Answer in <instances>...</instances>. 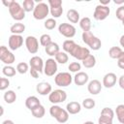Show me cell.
I'll return each instance as SVG.
<instances>
[{
  "mask_svg": "<svg viewBox=\"0 0 124 124\" xmlns=\"http://www.w3.org/2000/svg\"><path fill=\"white\" fill-rule=\"evenodd\" d=\"M58 31L62 36H64L66 38H73L76 35V32H77L76 27L73 24L66 23V22H63V23L59 24Z\"/></svg>",
  "mask_w": 124,
  "mask_h": 124,
  "instance_id": "cell-11",
  "label": "cell"
},
{
  "mask_svg": "<svg viewBox=\"0 0 124 124\" xmlns=\"http://www.w3.org/2000/svg\"><path fill=\"white\" fill-rule=\"evenodd\" d=\"M68 69H69L70 72L77 74V73L80 72V70H81V65H80L79 62H72V63L69 64Z\"/></svg>",
  "mask_w": 124,
  "mask_h": 124,
  "instance_id": "cell-39",
  "label": "cell"
},
{
  "mask_svg": "<svg viewBox=\"0 0 124 124\" xmlns=\"http://www.w3.org/2000/svg\"><path fill=\"white\" fill-rule=\"evenodd\" d=\"M119 44H120V46L124 48V35H122V36L120 37V39H119Z\"/></svg>",
  "mask_w": 124,
  "mask_h": 124,
  "instance_id": "cell-48",
  "label": "cell"
},
{
  "mask_svg": "<svg viewBox=\"0 0 124 124\" xmlns=\"http://www.w3.org/2000/svg\"><path fill=\"white\" fill-rule=\"evenodd\" d=\"M29 65H30V68L35 69L39 73H44L45 63H44L42 57H40L38 55H35V56L31 57L30 60H29Z\"/></svg>",
  "mask_w": 124,
  "mask_h": 124,
  "instance_id": "cell-15",
  "label": "cell"
},
{
  "mask_svg": "<svg viewBox=\"0 0 124 124\" xmlns=\"http://www.w3.org/2000/svg\"><path fill=\"white\" fill-rule=\"evenodd\" d=\"M122 24H123V26H124V19L122 20Z\"/></svg>",
  "mask_w": 124,
  "mask_h": 124,
  "instance_id": "cell-52",
  "label": "cell"
},
{
  "mask_svg": "<svg viewBox=\"0 0 124 124\" xmlns=\"http://www.w3.org/2000/svg\"><path fill=\"white\" fill-rule=\"evenodd\" d=\"M66 110L69 112V114H77L81 110V105L77 101L70 102L66 106Z\"/></svg>",
  "mask_w": 124,
  "mask_h": 124,
  "instance_id": "cell-20",
  "label": "cell"
},
{
  "mask_svg": "<svg viewBox=\"0 0 124 124\" xmlns=\"http://www.w3.org/2000/svg\"><path fill=\"white\" fill-rule=\"evenodd\" d=\"M48 6L50 15L53 16V18H58L62 16L63 8L61 0H48Z\"/></svg>",
  "mask_w": 124,
  "mask_h": 124,
  "instance_id": "cell-7",
  "label": "cell"
},
{
  "mask_svg": "<svg viewBox=\"0 0 124 124\" xmlns=\"http://www.w3.org/2000/svg\"><path fill=\"white\" fill-rule=\"evenodd\" d=\"M76 43L73 41V40H66L64 41L63 45H62V48L65 52L67 53H71V51L74 49V47L76 46Z\"/></svg>",
  "mask_w": 124,
  "mask_h": 124,
  "instance_id": "cell-32",
  "label": "cell"
},
{
  "mask_svg": "<svg viewBox=\"0 0 124 124\" xmlns=\"http://www.w3.org/2000/svg\"><path fill=\"white\" fill-rule=\"evenodd\" d=\"M51 43H52V41H51L50 35H48V34H43L40 37V44H41V46H43L46 47V46H48Z\"/></svg>",
  "mask_w": 124,
  "mask_h": 124,
  "instance_id": "cell-37",
  "label": "cell"
},
{
  "mask_svg": "<svg viewBox=\"0 0 124 124\" xmlns=\"http://www.w3.org/2000/svg\"><path fill=\"white\" fill-rule=\"evenodd\" d=\"M58 68H57V62L53 58H48L45 62L44 67V74L47 77H52L56 74Z\"/></svg>",
  "mask_w": 124,
  "mask_h": 124,
  "instance_id": "cell-12",
  "label": "cell"
},
{
  "mask_svg": "<svg viewBox=\"0 0 124 124\" xmlns=\"http://www.w3.org/2000/svg\"><path fill=\"white\" fill-rule=\"evenodd\" d=\"M114 111L112 108H104L102 110H101V114L100 115H104V116H107V117H109V118H112L114 117Z\"/></svg>",
  "mask_w": 124,
  "mask_h": 124,
  "instance_id": "cell-40",
  "label": "cell"
},
{
  "mask_svg": "<svg viewBox=\"0 0 124 124\" xmlns=\"http://www.w3.org/2000/svg\"><path fill=\"white\" fill-rule=\"evenodd\" d=\"M31 113L34 117L36 118H42L45 116V113H46V108L43 105H40L38 107H36L34 109L31 110Z\"/></svg>",
  "mask_w": 124,
  "mask_h": 124,
  "instance_id": "cell-29",
  "label": "cell"
},
{
  "mask_svg": "<svg viewBox=\"0 0 124 124\" xmlns=\"http://www.w3.org/2000/svg\"><path fill=\"white\" fill-rule=\"evenodd\" d=\"M0 60L5 64V65H11L16 61L15 54L7 48L5 46H0Z\"/></svg>",
  "mask_w": 124,
  "mask_h": 124,
  "instance_id": "cell-9",
  "label": "cell"
},
{
  "mask_svg": "<svg viewBox=\"0 0 124 124\" xmlns=\"http://www.w3.org/2000/svg\"><path fill=\"white\" fill-rule=\"evenodd\" d=\"M82 62V65L87 68V69H91L93 68L95 65H96V57L93 55V54H90L89 56H87L84 60L81 61Z\"/></svg>",
  "mask_w": 124,
  "mask_h": 124,
  "instance_id": "cell-28",
  "label": "cell"
},
{
  "mask_svg": "<svg viewBox=\"0 0 124 124\" xmlns=\"http://www.w3.org/2000/svg\"><path fill=\"white\" fill-rule=\"evenodd\" d=\"M67 18L72 23H78L79 22V13L75 9H70L67 12Z\"/></svg>",
  "mask_w": 124,
  "mask_h": 124,
  "instance_id": "cell-23",
  "label": "cell"
},
{
  "mask_svg": "<svg viewBox=\"0 0 124 124\" xmlns=\"http://www.w3.org/2000/svg\"><path fill=\"white\" fill-rule=\"evenodd\" d=\"M66 99H67V93L62 89L52 90L51 93L48 95V101L53 105H58L60 103H63L66 101Z\"/></svg>",
  "mask_w": 124,
  "mask_h": 124,
  "instance_id": "cell-6",
  "label": "cell"
},
{
  "mask_svg": "<svg viewBox=\"0 0 124 124\" xmlns=\"http://www.w3.org/2000/svg\"><path fill=\"white\" fill-rule=\"evenodd\" d=\"M23 45V37L21 35L12 34L8 40V46L11 50H16Z\"/></svg>",
  "mask_w": 124,
  "mask_h": 124,
  "instance_id": "cell-13",
  "label": "cell"
},
{
  "mask_svg": "<svg viewBox=\"0 0 124 124\" xmlns=\"http://www.w3.org/2000/svg\"><path fill=\"white\" fill-rule=\"evenodd\" d=\"M25 46L31 54H35L39 50V42L38 39L34 36H27L25 38Z\"/></svg>",
  "mask_w": 124,
  "mask_h": 124,
  "instance_id": "cell-14",
  "label": "cell"
},
{
  "mask_svg": "<svg viewBox=\"0 0 124 124\" xmlns=\"http://www.w3.org/2000/svg\"><path fill=\"white\" fill-rule=\"evenodd\" d=\"M91 19L88 17V16H84L82 17L80 20H79V27L82 29L83 32H87V31H90L91 29Z\"/></svg>",
  "mask_w": 124,
  "mask_h": 124,
  "instance_id": "cell-25",
  "label": "cell"
},
{
  "mask_svg": "<svg viewBox=\"0 0 124 124\" xmlns=\"http://www.w3.org/2000/svg\"><path fill=\"white\" fill-rule=\"evenodd\" d=\"M110 3V0H100V4L103 6H108Z\"/></svg>",
  "mask_w": 124,
  "mask_h": 124,
  "instance_id": "cell-47",
  "label": "cell"
},
{
  "mask_svg": "<svg viewBox=\"0 0 124 124\" xmlns=\"http://www.w3.org/2000/svg\"><path fill=\"white\" fill-rule=\"evenodd\" d=\"M54 59H55L56 62L59 63V64H66V63L68 62V60H69V56H68L67 52L60 50V51L54 56Z\"/></svg>",
  "mask_w": 124,
  "mask_h": 124,
  "instance_id": "cell-31",
  "label": "cell"
},
{
  "mask_svg": "<svg viewBox=\"0 0 124 124\" xmlns=\"http://www.w3.org/2000/svg\"><path fill=\"white\" fill-rule=\"evenodd\" d=\"M73 81H74V78L71 76L69 72H61L54 77V82L59 87H67L71 85Z\"/></svg>",
  "mask_w": 124,
  "mask_h": 124,
  "instance_id": "cell-5",
  "label": "cell"
},
{
  "mask_svg": "<svg viewBox=\"0 0 124 124\" xmlns=\"http://www.w3.org/2000/svg\"><path fill=\"white\" fill-rule=\"evenodd\" d=\"M83 124H95L93 121H85Z\"/></svg>",
  "mask_w": 124,
  "mask_h": 124,
  "instance_id": "cell-51",
  "label": "cell"
},
{
  "mask_svg": "<svg viewBox=\"0 0 124 124\" xmlns=\"http://www.w3.org/2000/svg\"><path fill=\"white\" fill-rule=\"evenodd\" d=\"M117 66L120 69L124 70V51L122 52V54L120 55V57L117 59Z\"/></svg>",
  "mask_w": 124,
  "mask_h": 124,
  "instance_id": "cell-44",
  "label": "cell"
},
{
  "mask_svg": "<svg viewBox=\"0 0 124 124\" xmlns=\"http://www.w3.org/2000/svg\"><path fill=\"white\" fill-rule=\"evenodd\" d=\"M116 83V75L114 73H108L103 78V86L106 88H111Z\"/></svg>",
  "mask_w": 124,
  "mask_h": 124,
  "instance_id": "cell-18",
  "label": "cell"
},
{
  "mask_svg": "<svg viewBox=\"0 0 124 124\" xmlns=\"http://www.w3.org/2000/svg\"><path fill=\"white\" fill-rule=\"evenodd\" d=\"M35 2L33 0H24L22 3V7L24 9L25 12L29 13V12H33L35 9Z\"/></svg>",
  "mask_w": 124,
  "mask_h": 124,
  "instance_id": "cell-34",
  "label": "cell"
},
{
  "mask_svg": "<svg viewBox=\"0 0 124 124\" xmlns=\"http://www.w3.org/2000/svg\"><path fill=\"white\" fill-rule=\"evenodd\" d=\"M3 97H4V101L7 104H13L16 100V92L14 90H7L4 93Z\"/></svg>",
  "mask_w": 124,
  "mask_h": 124,
  "instance_id": "cell-26",
  "label": "cell"
},
{
  "mask_svg": "<svg viewBox=\"0 0 124 124\" xmlns=\"http://www.w3.org/2000/svg\"><path fill=\"white\" fill-rule=\"evenodd\" d=\"M49 114L59 123H65L69 120V112L58 105H52L49 108Z\"/></svg>",
  "mask_w": 124,
  "mask_h": 124,
  "instance_id": "cell-2",
  "label": "cell"
},
{
  "mask_svg": "<svg viewBox=\"0 0 124 124\" xmlns=\"http://www.w3.org/2000/svg\"><path fill=\"white\" fill-rule=\"evenodd\" d=\"M113 2L115 4H118V5H121V6H122V4H124V0H114Z\"/></svg>",
  "mask_w": 124,
  "mask_h": 124,
  "instance_id": "cell-50",
  "label": "cell"
},
{
  "mask_svg": "<svg viewBox=\"0 0 124 124\" xmlns=\"http://www.w3.org/2000/svg\"><path fill=\"white\" fill-rule=\"evenodd\" d=\"M9 9V13L11 15V16L17 21L22 20L25 17V11L22 7V5H20L18 2L16 1H13V3L11 4V6L8 8Z\"/></svg>",
  "mask_w": 124,
  "mask_h": 124,
  "instance_id": "cell-3",
  "label": "cell"
},
{
  "mask_svg": "<svg viewBox=\"0 0 124 124\" xmlns=\"http://www.w3.org/2000/svg\"><path fill=\"white\" fill-rule=\"evenodd\" d=\"M115 16H116V17H117L119 20H121V21L124 19V5L119 6V7L117 8V10H116V12H115Z\"/></svg>",
  "mask_w": 124,
  "mask_h": 124,
  "instance_id": "cell-43",
  "label": "cell"
},
{
  "mask_svg": "<svg viewBox=\"0 0 124 124\" xmlns=\"http://www.w3.org/2000/svg\"><path fill=\"white\" fill-rule=\"evenodd\" d=\"M2 124H15L13 120H10V119H7V120H4L2 122Z\"/></svg>",
  "mask_w": 124,
  "mask_h": 124,
  "instance_id": "cell-49",
  "label": "cell"
},
{
  "mask_svg": "<svg viewBox=\"0 0 124 124\" xmlns=\"http://www.w3.org/2000/svg\"><path fill=\"white\" fill-rule=\"evenodd\" d=\"M45 50H46V53L49 56H55L59 51H60V48H59V46L57 43H54L52 42L51 44H49L48 46H46L45 47Z\"/></svg>",
  "mask_w": 124,
  "mask_h": 124,
  "instance_id": "cell-22",
  "label": "cell"
},
{
  "mask_svg": "<svg viewBox=\"0 0 124 124\" xmlns=\"http://www.w3.org/2000/svg\"><path fill=\"white\" fill-rule=\"evenodd\" d=\"M118 84H119L120 88L124 90V75H122V76L119 77V78H118Z\"/></svg>",
  "mask_w": 124,
  "mask_h": 124,
  "instance_id": "cell-46",
  "label": "cell"
},
{
  "mask_svg": "<svg viewBox=\"0 0 124 124\" xmlns=\"http://www.w3.org/2000/svg\"><path fill=\"white\" fill-rule=\"evenodd\" d=\"M29 72H30V75H31L32 78H39V74H40V73H39L38 71H36L35 69L30 68Z\"/></svg>",
  "mask_w": 124,
  "mask_h": 124,
  "instance_id": "cell-45",
  "label": "cell"
},
{
  "mask_svg": "<svg viewBox=\"0 0 124 124\" xmlns=\"http://www.w3.org/2000/svg\"><path fill=\"white\" fill-rule=\"evenodd\" d=\"M112 118L100 115V117L98 118V124H112Z\"/></svg>",
  "mask_w": 124,
  "mask_h": 124,
  "instance_id": "cell-42",
  "label": "cell"
},
{
  "mask_svg": "<svg viewBox=\"0 0 124 124\" xmlns=\"http://www.w3.org/2000/svg\"><path fill=\"white\" fill-rule=\"evenodd\" d=\"M56 20L53 18V17H51V18H47L46 21H45V23H44V26H45V28L46 29H47V30H52V29H54L55 27H56Z\"/></svg>",
  "mask_w": 124,
  "mask_h": 124,
  "instance_id": "cell-38",
  "label": "cell"
},
{
  "mask_svg": "<svg viewBox=\"0 0 124 124\" xmlns=\"http://www.w3.org/2000/svg\"><path fill=\"white\" fill-rule=\"evenodd\" d=\"M10 31L12 32V34L15 35H20L25 31V25L21 22H16L15 24H13L10 28Z\"/></svg>",
  "mask_w": 124,
  "mask_h": 124,
  "instance_id": "cell-24",
  "label": "cell"
},
{
  "mask_svg": "<svg viewBox=\"0 0 124 124\" xmlns=\"http://www.w3.org/2000/svg\"><path fill=\"white\" fill-rule=\"evenodd\" d=\"M10 86V80L7 78H0V90L4 91Z\"/></svg>",
  "mask_w": 124,
  "mask_h": 124,
  "instance_id": "cell-41",
  "label": "cell"
},
{
  "mask_svg": "<svg viewBox=\"0 0 124 124\" xmlns=\"http://www.w3.org/2000/svg\"><path fill=\"white\" fill-rule=\"evenodd\" d=\"M40 105H41V102H40V100L36 96H29L25 100V106L30 110L34 109L36 107H38Z\"/></svg>",
  "mask_w": 124,
  "mask_h": 124,
  "instance_id": "cell-21",
  "label": "cell"
},
{
  "mask_svg": "<svg viewBox=\"0 0 124 124\" xmlns=\"http://www.w3.org/2000/svg\"><path fill=\"white\" fill-rule=\"evenodd\" d=\"M88 80H89V77L85 72H78L74 77V82L78 86L86 84L88 82Z\"/></svg>",
  "mask_w": 124,
  "mask_h": 124,
  "instance_id": "cell-19",
  "label": "cell"
},
{
  "mask_svg": "<svg viewBox=\"0 0 124 124\" xmlns=\"http://www.w3.org/2000/svg\"><path fill=\"white\" fill-rule=\"evenodd\" d=\"M122 124H124V121H123V123H122Z\"/></svg>",
  "mask_w": 124,
  "mask_h": 124,
  "instance_id": "cell-53",
  "label": "cell"
},
{
  "mask_svg": "<svg viewBox=\"0 0 124 124\" xmlns=\"http://www.w3.org/2000/svg\"><path fill=\"white\" fill-rule=\"evenodd\" d=\"M29 70H30L29 69V65L27 63H25V62H20V63H18L16 65V71H17V73H19L21 75L26 74Z\"/></svg>",
  "mask_w": 124,
  "mask_h": 124,
  "instance_id": "cell-36",
  "label": "cell"
},
{
  "mask_svg": "<svg viewBox=\"0 0 124 124\" xmlns=\"http://www.w3.org/2000/svg\"><path fill=\"white\" fill-rule=\"evenodd\" d=\"M16 69L14 68L13 66L11 65H5L3 68H2V74L8 78H12L14 76H16Z\"/></svg>",
  "mask_w": 124,
  "mask_h": 124,
  "instance_id": "cell-30",
  "label": "cell"
},
{
  "mask_svg": "<svg viewBox=\"0 0 124 124\" xmlns=\"http://www.w3.org/2000/svg\"><path fill=\"white\" fill-rule=\"evenodd\" d=\"M123 50L121 49V47L119 46H111L108 49V56L112 59H118L120 57V55L122 54Z\"/></svg>",
  "mask_w": 124,
  "mask_h": 124,
  "instance_id": "cell-27",
  "label": "cell"
},
{
  "mask_svg": "<svg viewBox=\"0 0 124 124\" xmlns=\"http://www.w3.org/2000/svg\"><path fill=\"white\" fill-rule=\"evenodd\" d=\"M36 91L42 95V96H46V95H49L52 91V87L50 85V83L46 82V81H42L39 82L36 85Z\"/></svg>",
  "mask_w": 124,
  "mask_h": 124,
  "instance_id": "cell-17",
  "label": "cell"
},
{
  "mask_svg": "<svg viewBox=\"0 0 124 124\" xmlns=\"http://www.w3.org/2000/svg\"><path fill=\"white\" fill-rule=\"evenodd\" d=\"M81 106L86 109H91L96 106V103H95V100L92 99V98H85L82 101Z\"/></svg>",
  "mask_w": 124,
  "mask_h": 124,
  "instance_id": "cell-35",
  "label": "cell"
},
{
  "mask_svg": "<svg viewBox=\"0 0 124 124\" xmlns=\"http://www.w3.org/2000/svg\"><path fill=\"white\" fill-rule=\"evenodd\" d=\"M49 13L50 11H49L48 4L45 2H39L35 6V9L33 11V17L37 20H42V19H45Z\"/></svg>",
  "mask_w": 124,
  "mask_h": 124,
  "instance_id": "cell-4",
  "label": "cell"
},
{
  "mask_svg": "<svg viewBox=\"0 0 124 124\" xmlns=\"http://www.w3.org/2000/svg\"><path fill=\"white\" fill-rule=\"evenodd\" d=\"M70 54H71L73 57H75L76 59L82 61V60H84L87 56L90 55V50H89L87 47H85V46H79V45H76V46L74 47V49L71 51Z\"/></svg>",
  "mask_w": 124,
  "mask_h": 124,
  "instance_id": "cell-10",
  "label": "cell"
},
{
  "mask_svg": "<svg viewBox=\"0 0 124 124\" xmlns=\"http://www.w3.org/2000/svg\"><path fill=\"white\" fill-rule=\"evenodd\" d=\"M102 87H103V84L101 83L100 80H98V79H92V80H90L88 82L87 90L92 95H98L101 92Z\"/></svg>",
  "mask_w": 124,
  "mask_h": 124,
  "instance_id": "cell-16",
  "label": "cell"
},
{
  "mask_svg": "<svg viewBox=\"0 0 124 124\" xmlns=\"http://www.w3.org/2000/svg\"><path fill=\"white\" fill-rule=\"evenodd\" d=\"M110 10L108 8V6H103L101 4L97 5L95 7L94 13H93V17L96 20H105L108 16H109Z\"/></svg>",
  "mask_w": 124,
  "mask_h": 124,
  "instance_id": "cell-8",
  "label": "cell"
},
{
  "mask_svg": "<svg viewBox=\"0 0 124 124\" xmlns=\"http://www.w3.org/2000/svg\"><path fill=\"white\" fill-rule=\"evenodd\" d=\"M115 114H116V117H117V120L122 124L123 121H124V105L121 104V105H118L115 108Z\"/></svg>",
  "mask_w": 124,
  "mask_h": 124,
  "instance_id": "cell-33",
  "label": "cell"
},
{
  "mask_svg": "<svg viewBox=\"0 0 124 124\" xmlns=\"http://www.w3.org/2000/svg\"><path fill=\"white\" fill-rule=\"evenodd\" d=\"M81 38H82V42L87 45L91 49L93 50H98L101 48L102 46V42L101 40L96 37L91 31H87V32H82V35H81Z\"/></svg>",
  "mask_w": 124,
  "mask_h": 124,
  "instance_id": "cell-1",
  "label": "cell"
}]
</instances>
